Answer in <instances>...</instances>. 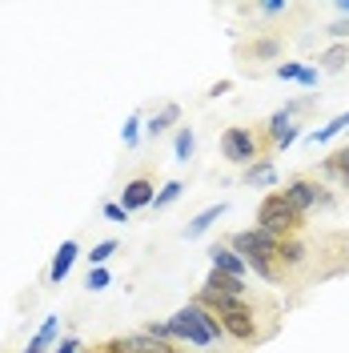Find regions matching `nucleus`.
<instances>
[{
	"mask_svg": "<svg viewBox=\"0 0 349 353\" xmlns=\"http://www.w3.org/2000/svg\"><path fill=\"white\" fill-rule=\"evenodd\" d=\"M285 237H273V233H265V229H241V233H233V253H237L241 261L249 265L261 281H269V285H285V265L281 257H277V249H281Z\"/></svg>",
	"mask_w": 349,
	"mask_h": 353,
	"instance_id": "obj_1",
	"label": "nucleus"
},
{
	"mask_svg": "<svg viewBox=\"0 0 349 353\" xmlns=\"http://www.w3.org/2000/svg\"><path fill=\"white\" fill-rule=\"evenodd\" d=\"M169 330H173L177 341H189L197 350H209V345H217L221 337H225L217 313L205 309V305H197V301H189L185 309H177L173 317H169Z\"/></svg>",
	"mask_w": 349,
	"mask_h": 353,
	"instance_id": "obj_2",
	"label": "nucleus"
},
{
	"mask_svg": "<svg viewBox=\"0 0 349 353\" xmlns=\"http://www.w3.org/2000/svg\"><path fill=\"white\" fill-rule=\"evenodd\" d=\"M273 153V145H269V137L265 129H249V125H229V129L221 132V157L229 161V165H257V161H269Z\"/></svg>",
	"mask_w": 349,
	"mask_h": 353,
	"instance_id": "obj_3",
	"label": "nucleus"
},
{
	"mask_svg": "<svg viewBox=\"0 0 349 353\" xmlns=\"http://www.w3.org/2000/svg\"><path fill=\"white\" fill-rule=\"evenodd\" d=\"M257 229L273 233V237H297V233L306 229V217H301V213L285 201L281 189H277V193L261 197V205H257Z\"/></svg>",
	"mask_w": 349,
	"mask_h": 353,
	"instance_id": "obj_4",
	"label": "nucleus"
},
{
	"mask_svg": "<svg viewBox=\"0 0 349 353\" xmlns=\"http://www.w3.org/2000/svg\"><path fill=\"white\" fill-rule=\"evenodd\" d=\"M281 193L301 217H309L313 209H329V205H333V193H329L317 176H293V181H285Z\"/></svg>",
	"mask_w": 349,
	"mask_h": 353,
	"instance_id": "obj_5",
	"label": "nucleus"
},
{
	"mask_svg": "<svg viewBox=\"0 0 349 353\" xmlns=\"http://www.w3.org/2000/svg\"><path fill=\"white\" fill-rule=\"evenodd\" d=\"M153 201H157V185H153V176H149V173L125 181V189H121V209H125V213L153 209Z\"/></svg>",
	"mask_w": 349,
	"mask_h": 353,
	"instance_id": "obj_6",
	"label": "nucleus"
},
{
	"mask_svg": "<svg viewBox=\"0 0 349 353\" xmlns=\"http://www.w3.org/2000/svg\"><path fill=\"white\" fill-rule=\"evenodd\" d=\"M241 65H257V61H277L281 57V37H253V41L237 44Z\"/></svg>",
	"mask_w": 349,
	"mask_h": 353,
	"instance_id": "obj_7",
	"label": "nucleus"
},
{
	"mask_svg": "<svg viewBox=\"0 0 349 353\" xmlns=\"http://www.w3.org/2000/svg\"><path fill=\"white\" fill-rule=\"evenodd\" d=\"M297 125H293V117H289V109H277L273 117H269V125H265V137H269V145H273V153L277 149H289L293 141H297Z\"/></svg>",
	"mask_w": 349,
	"mask_h": 353,
	"instance_id": "obj_8",
	"label": "nucleus"
},
{
	"mask_svg": "<svg viewBox=\"0 0 349 353\" xmlns=\"http://www.w3.org/2000/svg\"><path fill=\"white\" fill-rule=\"evenodd\" d=\"M209 261H213V269H221V273H229V277H249V265L241 261L237 253H233V245H209Z\"/></svg>",
	"mask_w": 349,
	"mask_h": 353,
	"instance_id": "obj_9",
	"label": "nucleus"
},
{
	"mask_svg": "<svg viewBox=\"0 0 349 353\" xmlns=\"http://www.w3.org/2000/svg\"><path fill=\"white\" fill-rule=\"evenodd\" d=\"M205 293H217V297H249V285L241 281V277H229V273H221V269H209V277H205Z\"/></svg>",
	"mask_w": 349,
	"mask_h": 353,
	"instance_id": "obj_10",
	"label": "nucleus"
},
{
	"mask_svg": "<svg viewBox=\"0 0 349 353\" xmlns=\"http://www.w3.org/2000/svg\"><path fill=\"white\" fill-rule=\"evenodd\" d=\"M309 249L301 237H285L281 241V249H277V257H281V265H285V273H297V269H306L309 265Z\"/></svg>",
	"mask_w": 349,
	"mask_h": 353,
	"instance_id": "obj_11",
	"label": "nucleus"
},
{
	"mask_svg": "<svg viewBox=\"0 0 349 353\" xmlns=\"http://www.w3.org/2000/svg\"><path fill=\"white\" fill-rule=\"evenodd\" d=\"M77 257H81V245H77V241L61 245V249H57V257H52V265H48V281H52V285H61L68 273H72V261H77Z\"/></svg>",
	"mask_w": 349,
	"mask_h": 353,
	"instance_id": "obj_12",
	"label": "nucleus"
},
{
	"mask_svg": "<svg viewBox=\"0 0 349 353\" xmlns=\"http://www.w3.org/2000/svg\"><path fill=\"white\" fill-rule=\"evenodd\" d=\"M57 333H61V317L52 313V317H44V325L32 333V341H28V350L24 353H52L57 350Z\"/></svg>",
	"mask_w": 349,
	"mask_h": 353,
	"instance_id": "obj_13",
	"label": "nucleus"
},
{
	"mask_svg": "<svg viewBox=\"0 0 349 353\" xmlns=\"http://www.w3.org/2000/svg\"><path fill=\"white\" fill-rule=\"evenodd\" d=\"M221 213H225V201H221V205H209V209H201V213H197V217L185 225V237L193 241V237H201V233H209V229L217 225Z\"/></svg>",
	"mask_w": 349,
	"mask_h": 353,
	"instance_id": "obj_14",
	"label": "nucleus"
},
{
	"mask_svg": "<svg viewBox=\"0 0 349 353\" xmlns=\"http://www.w3.org/2000/svg\"><path fill=\"white\" fill-rule=\"evenodd\" d=\"M321 173L333 176L341 189H349V145L346 149H337L333 157H326V165H321Z\"/></svg>",
	"mask_w": 349,
	"mask_h": 353,
	"instance_id": "obj_15",
	"label": "nucleus"
},
{
	"mask_svg": "<svg viewBox=\"0 0 349 353\" xmlns=\"http://www.w3.org/2000/svg\"><path fill=\"white\" fill-rule=\"evenodd\" d=\"M346 129H349V112H337V117H333L329 125H321V129L309 132V145H329V141H333L337 132H346Z\"/></svg>",
	"mask_w": 349,
	"mask_h": 353,
	"instance_id": "obj_16",
	"label": "nucleus"
},
{
	"mask_svg": "<svg viewBox=\"0 0 349 353\" xmlns=\"http://www.w3.org/2000/svg\"><path fill=\"white\" fill-rule=\"evenodd\" d=\"M97 350L101 353H145V337H141V333H132V337H109V341H101Z\"/></svg>",
	"mask_w": 349,
	"mask_h": 353,
	"instance_id": "obj_17",
	"label": "nucleus"
},
{
	"mask_svg": "<svg viewBox=\"0 0 349 353\" xmlns=\"http://www.w3.org/2000/svg\"><path fill=\"white\" fill-rule=\"evenodd\" d=\"M177 121H181V105H165V109L157 112V117L149 121V125H145V132H149V137H161V132H169V129H173Z\"/></svg>",
	"mask_w": 349,
	"mask_h": 353,
	"instance_id": "obj_18",
	"label": "nucleus"
},
{
	"mask_svg": "<svg viewBox=\"0 0 349 353\" xmlns=\"http://www.w3.org/2000/svg\"><path fill=\"white\" fill-rule=\"evenodd\" d=\"M317 61H321V68H326V72H341V68H346V61H349V44H333V48H326Z\"/></svg>",
	"mask_w": 349,
	"mask_h": 353,
	"instance_id": "obj_19",
	"label": "nucleus"
},
{
	"mask_svg": "<svg viewBox=\"0 0 349 353\" xmlns=\"http://www.w3.org/2000/svg\"><path fill=\"white\" fill-rule=\"evenodd\" d=\"M193 149H197L193 129H189V125H181V129H177V137H173V157H177V161H189V157H193Z\"/></svg>",
	"mask_w": 349,
	"mask_h": 353,
	"instance_id": "obj_20",
	"label": "nucleus"
},
{
	"mask_svg": "<svg viewBox=\"0 0 349 353\" xmlns=\"http://www.w3.org/2000/svg\"><path fill=\"white\" fill-rule=\"evenodd\" d=\"M245 181H249V185H273V181H277V173H273V157L249 165V169H245Z\"/></svg>",
	"mask_w": 349,
	"mask_h": 353,
	"instance_id": "obj_21",
	"label": "nucleus"
},
{
	"mask_svg": "<svg viewBox=\"0 0 349 353\" xmlns=\"http://www.w3.org/2000/svg\"><path fill=\"white\" fill-rule=\"evenodd\" d=\"M112 253H117V241H112V237H109V241H101V245H92V253H85V257H88V269H101V265L109 261Z\"/></svg>",
	"mask_w": 349,
	"mask_h": 353,
	"instance_id": "obj_22",
	"label": "nucleus"
},
{
	"mask_svg": "<svg viewBox=\"0 0 349 353\" xmlns=\"http://www.w3.org/2000/svg\"><path fill=\"white\" fill-rule=\"evenodd\" d=\"M181 193H185V181H169V185H165V189L157 193L153 209H169V205H173V201L181 197Z\"/></svg>",
	"mask_w": 349,
	"mask_h": 353,
	"instance_id": "obj_23",
	"label": "nucleus"
},
{
	"mask_svg": "<svg viewBox=\"0 0 349 353\" xmlns=\"http://www.w3.org/2000/svg\"><path fill=\"white\" fill-rule=\"evenodd\" d=\"M145 337H153V341H169V345H173L177 337H173V330H169V321H149V325H145Z\"/></svg>",
	"mask_w": 349,
	"mask_h": 353,
	"instance_id": "obj_24",
	"label": "nucleus"
},
{
	"mask_svg": "<svg viewBox=\"0 0 349 353\" xmlns=\"http://www.w3.org/2000/svg\"><path fill=\"white\" fill-rule=\"evenodd\" d=\"M109 269H105V265H101V269H88V277H85V285L92 289V293H101V289H109Z\"/></svg>",
	"mask_w": 349,
	"mask_h": 353,
	"instance_id": "obj_25",
	"label": "nucleus"
},
{
	"mask_svg": "<svg viewBox=\"0 0 349 353\" xmlns=\"http://www.w3.org/2000/svg\"><path fill=\"white\" fill-rule=\"evenodd\" d=\"M121 141H125V145H137V141H141V117H129V121H125V129H121Z\"/></svg>",
	"mask_w": 349,
	"mask_h": 353,
	"instance_id": "obj_26",
	"label": "nucleus"
},
{
	"mask_svg": "<svg viewBox=\"0 0 349 353\" xmlns=\"http://www.w3.org/2000/svg\"><path fill=\"white\" fill-rule=\"evenodd\" d=\"M293 4H285V0H269V4H253V12H261V17H281V12H289Z\"/></svg>",
	"mask_w": 349,
	"mask_h": 353,
	"instance_id": "obj_27",
	"label": "nucleus"
},
{
	"mask_svg": "<svg viewBox=\"0 0 349 353\" xmlns=\"http://www.w3.org/2000/svg\"><path fill=\"white\" fill-rule=\"evenodd\" d=\"M301 72H306V65H297V61L277 65V77H281V81H301Z\"/></svg>",
	"mask_w": 349,
	"mask_h": 353,
	"instance_id": "obj_28",
	"label": "nucleus"
},
{
	"mask_svg": "<svg viewBox=\"0 0 349 353\" xmlns=\"http://www.w3.org/2000/svg\"><path fill=\"white\" fill-rule=\"evenodd\" d=\"M105 217L117 221V225H125V221H129V213L121 209V201H109V205H105Z\"/></svg>",
	"mask_w": 349,
	"mask_h": 353,
	"instance_id": "obj_29",
	"label": "nucleus"
},
{
	"mask_svg": "<svg viewBox=\"0 0 349 353\" xmlns=\"http://www.w3.org/2000/svg\"><path fill=\"white\" fill-rule=\"evenodd\" d=\"M145 337V333H141ZM145 353H181V350H173L169 341H153V337H145Z\"/></svg>",
	"mask_w": 349,
	"mask_h": 353,
	"instance_id": "obj_30",
	"label": "nucleus"
},
{
	"mask_svg": "<svg viewBox=\"0 0 349 353\" xmlns=\"http://www.w3.org/2000/svg\"><path fill=\"white\" fill-rule=\"evenodd\" d=\"M52 353H81V341H77V337H65V341H61Z\"/></svg>",
	"mask_w": 349,
	"mask_h": 353,
	"instance_id": "obj_31",
	"label": "nucleus"
},
{
	"mask_svg": "<svg viewBox=\"0 0 349 353\" xmlns=\"http://www.w3.org/2000/svg\"><path fill=\"white\" fill-rule=\"evenodd\" d=\"M297 85L313 88V85H317V68H306V72H301V81H297Z\"/></svg>",
	"mask_w": 349,
	"mask_h": 353,
	"instance_id": "obj_32",
	"label": "nucleus"
},
{
	"mask_svg": "<svg viewBox=\"0 0 349 353\" xmlns=\"http://www.w3.org/2000/svg\"><path fill=\"white\" fill-rule=\"evenodd\" d=\"M229 88H233V81H217V85L209 88V97H225V92H229Z\"/></svg>",
	"mask_w": 349,
	"mask_h": 353,
	"instance_id": "obj_33",
	"label": "nucleus"
},
{
	"mask_svg": "<svg viewBox=\"0 0 349 353\" xmlns=\"http://www.w3.org/2000/svg\"><path fill=\"white\" fill-rule=\"evenodd\" d=\"M329 32H333V37H346V32H349V21H337V24H329Z\"/></svg>",
	"mask_w": 349,
	"mask_h": 353,
	"instance_id": "obj_34",
	"label": "nucleus"
},
{
	"mask_svg": "<svg viewBox=\"0 0 349 353\" xmlns=\"http://www.w3.org/2000/svg\"><path fill=\"white\" fill-rule=\"evenodd\" d=\"M92 353H101V350H97V345H92Z\"/></svg>",
	"mask_w": 349,
	"mask_h": 353,
	"instance_id": "obj_35",
	"label": "nucleus"
}]
</instances>
